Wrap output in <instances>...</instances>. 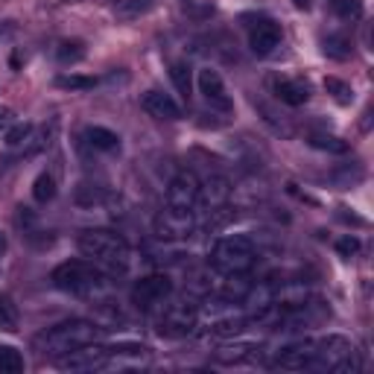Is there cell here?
<instances>
[{"label": "cell", "mask_w": 374, "mask_h": 374, "mask_svg": "<svg viewBox=\"0 0 374 374\" xmlns=\"http://www.w3.org/2000/svg\"><path fill=\"white\" fill-rule=\"evenodd\" d=\"M170 77H173V85L179 88V94H190V68L184 65V61H176V65L170 68Z\"/></svg>", "instance_id": "d4e9b609"}, {"label": "cell", "mask_w": 374, "mask_h": 374, "mask_svg": "<svg viewBox=\"0 0 374 374\" xmlns=\"http://www.w3.org/2000/svg\"><path fill=\"white\" fill-rule=\"evenodd\" d=\"M79 252L97 260V264H108V266H126L129 264V243L123 240L120 234L115 231H106V228H91V231H82L79 234Z\"/></svg>", "instance_id": "3957f363"}, {"label": "cell", "mask_w": 374, "mask_h": 374, "mask_svg": "<svg viewBox=\"0 0 374 374\" xmlns=\"http://www.w3.org/2000/svg\"><path fill=\"white\" fill-rule=\"evenodd\" d=\"M152 9H155V0H117L115 15L123 21H135L141 15H149Z\"/></svg>", "instance_id": "d6986e66"}, {"label": "cell", "mask_w": 374, "mask_h": 374, "mask_svg": "<svg viewBox=\"0 0 374 374\" xmlns=\"http://www.w3.org/2000/svg\"><path fill=\"white\" fill-rule=\"evenodd\" d=\"M30 138H32V123H12L3 135V144L9 149H21L30 144Z\"/></svg>", "instance_id": "ffe728a7"}, {"label": "cell", "mask_w": 374, "mask_h": 374, "mask_svg": "<svg viewBox=\"0 0 374 374\" xmlns=\"http://www.w3.org/2000/svg\"><path fill=\"white\" fill-rule=\"evenodd\" d=\"M141 106H144V111L149 117H158V120H179L181 117L179 103L164 91H146L144 99H141Z\"/></svg>", "instance_id": "5bb4252c"}, {"label": "cell", "mask_w": 374, "mask_h": 374, "mask_svg": "<svg viewBox=\"0 0 374 374\" xmlns=\"http://www.w3.org/2000/svg\"><path fill=\"white\" fill-rule=\"evenodd\" d=\"M56 193H59L56 179L50 176V173H41V176L35 179V184H32V196H35V202L47 205V202H53V199H56Z\"/></svg>", "instance_id": "44dd1931"}, {"label": "cell", "mask_w": 374, "mask_h": 374, "mask_svg": "<svg viewBox=\"0 0 374 374\" xmlns=\"http://www.w3.org/2000/svg\"><path fill=\"white\" fill-rule=\"evenodd\" d=\"M248 44H252L257 56H269L281 44V27L275 21H257L252 32H248Z\"/></svg>", "instance_id": "4fadbf2b"}, {"label": "cell", "mask_w": 374, "mask_h": 374, "mask_svg": "<svg viewBox=\"0 0 374 374\" xmlns=\"http://www.w3.org/2000/svg\"><path fill=\"white\" fill-rule=\"evenodd\" d=\"M199 94L205 97V103L210 108H217V111H231L234 103H231V94L226 88V82H222V77L217 70H199Z\"/></svg>", "instance_id": "9c48e42d"}, {"label": "cell", "mask_w": 374, "mask_h": 374, "mask_svg": "<svg viewBox=\"0 0 374 374\" xmlns=\"http://www.w3.org/2000/svg\"><path fill=\"white\" fill-rule=\"evenodd\" d=\"M170 293H173V284L167 275H149L132 286V302L138 307H155L164 298H170Z\"/></svg>", "instance_id": "30bf717a"}, {"label": "cell", "mask_w": 374, "mask_h": 374, "mask_svg": "<svg viewBox=\"0 0 374 374\" xmlns=\"http://www.w3.org/2000/svg\"><path fill=\"white\" fill-rule=\"evenodd\" d=\"M15 123V115H12L9 106H0V129H9Z\"/></svg>", "instance_id": "4dcf8cb0"}, {"label": "cell", "mask_w": 374, "mask_h": 374, "mask_svg": "<svg viewBox=\"0 0 374 374\" xmlns=\"http://www.w3.org/2000/svg\"><path fill=\"white\" fill-rule=\"evenodd\" d=\"M85 141H88L94 149H99V152H115V149H120V138L106 126H91L88 132H85Z\"/></svg>", "instance_id": "e0dca14e"}, {"label": "cell", "mask_w": 374, "mask_h": 374, "mask_svg": "<svg viewBox=\"0 0 374 374\" xmlns=\"http://www.w3.org/2000/svg\"><path fill=\"white\" fill-rule=\"evenodd\" d=\"M99 339V328L88 319H70L56 328H47L32 339V348L41 357H61L68 351H77L82 345H91Z\"/></svg>", "instance_id": "6da1fadb"}, {"label": "cell", "mask_w": 374, "mask_h": 374, "mask_svg": "<svg viewBox=\"0 0 374 374\" xmlns=\"http://www.w3.org/2000/svg\"><path fill=\"white\" fill-rule=\"evenodd\" d=\"M108 357H111V348L91 342V345L77 348V351L56 357V366L61 371H94V368H103L108 363Z\"/></svg>", "instance_id": "52a82bcc"}, {"label": "cell", "mask_w": 374, "mask_h": 374, "mask_svg": "<svg viewBox=\"0 0 374 374\" xmlns=\"http://www.w3.org/2000/svg\"><path fill=\"white\" fill-rule=\"evenodd\" d=\"M23 371V357L18 348L0 345V374H21Z\"/></svg>", "instance_id": "7402d4cb"}, {"label": "cell", "mask_w": 374, "mask_h": 374, "mask_svg": "<svg viewBox=\"0 0 374 374\" xmlns=\"http://www.w3.org/2000/svg\"><path fill=\"white\" fill-rule=\"evenodd\" d=\"M325 88H328V94H333L336 103H342V106H348V103L354 99L351 85H345L342 79H336V77H328V79H325Z\"/></svg>", "instance_id": "cb8c5ba5"}, {"label": "cell", "mask_w": 374, "mask_h": 374, "mask_svg": "<svg viewBox=\"0 0 374 374\" xmlns=\"http://www.w3.org/2000/svg\"><path fill=\"white\" fill-rule=\"evenodd\" d=\"M310 144H313L316 149H328V152H348V144L333 138V135H310Z\"/></svg>", "instance_id": "4316f807"}, {"label": "cell", "mask_w": 374, "mask_h": 374, "mask_svg": "<svg viewBox=\"0 0 374 374\" xmlns=\"http://www.w3.org/2000/svg\"><path fill=\"white\" fill-rule=\"evenodd\" d=\"M18 325H21V313H18L15 298L6 295V293H0V331L15 333Z\"/></svg>", "instance_id": "ac0fdd59"}, {"label": "cell", "mask_w": 374, "mask_h": 374, "mask_svg": "<svg viewBox=\"0 0 374 374\" xmlns=\"http://www.w3.org/2000/svg\"><path fill=\"white\" fill-rule=\"evenodd\" d=\"M351 354H357V351L345 336H328V339H319V342H313V363H310V371L336 374V368H339Z\"/></svg>", "instance_id": "8992f818"}, {"label": "cell", "mask_w": 374, "mask_h": 374, "mask_svg": "<svg viewBox=\"0 0 374 374\" xmlns=\"http://www.w3.org/2000/svg\"><path fill=\"white\" fill-rule=\"evenodd\" d=\"M56 56H59V61H65V65H73V61L85 59V47L79 41H61Z\"/></svg>", "instance_id": "484cf974"}, {"label": "cell", "mask_w": 374, "mask_h": 374, "mask_svg": "<svg viewBox=\"0 0 374 374\" xmlns=\"http://www.w3.org/2000/svg\"><path fill=\"white\" fill-rule=\"evenodd\" d=\"M336 252H339L342 257H354L360 252V240L357 237H342V240L336 243Z\"/></svg>", "instance_id": "f546056e"}, {"label": "cell", "mask_w": 374, "mask_h": 374, "mask_svg": "<svg viewBox=\"0 0 374 374\" xmlns=\"http://www.w3.org/2000/svg\"><path fill=\"white\" fill-rule=\"evenodd\" d=\"M193 231V214H181V210L164 208L155 217V234L161 240H184Z\"/></svg>", "instance_id": "8fae6325"}, {"label": "cell", "mask_w": 374, "mask_h": 374, "mask_svg": "<svg viewBox=\"0 0 374 374\" xmlns=\"http://www.w3.org/2000/svg\"><path fill=\"white\" fill-rule=\"evenodd\" d=\"M325 53L331 59H348L351 56V41H348L345 35H328L325 39Z\"/></svg>", "instance_id": "603a6c76"}, {"label": "cell", "mask_w": 374, "mask_h": 374, "mask_svg": "<svg viewBox=\"0 0 374 374\" xmlns=\"http://www.w3.org/2000/svg\"><path fill=\"white\" fill-rule=\"evenodd\" d=\"M199 322V310L193 302H176L164 310V316H161V333L164 336H187Z\"/></svg>", "instance_id": "ba28073f"}, {"label": "cell", "mask_w": 374, "mask_h": 374, "mask_svg": "<svg viewBox=\"0 0 374 374\" xmlns=\"http://www.w3.org/2000/svg\"><path fill=\"white\" fill-rule=\"evenodd\" d=\"M295 9H310V0H293Z\"/></svg>", "instance_id": "1f68e13d"}, {"label": "cell", "mask_w": 374, "mask_h": 374, "mask_svg": "<svg viewBox=\"0 0 374 374\" xmlns=\"http://www.w3.org/2000/svg\"><path fill=\"white\" fill-rule=\"evenodd\" d=\"M339 15L345 21H360L363 18V0H339Z\"/></svg>", "instance_id": "f1b7e54d"}, {"label": "cell", "mask_w": 374, "mask_h": 374, "mask_svg": "<svg viewBox=\"0 0 374 374\" xmlns=\"http://www.w3.org/2000/svg\"><path fill=\"white\" fill-rule=\"evenodd\" d=\"M310 363H313V342H298V345L284 348L275 366L286 371H310Z\"/></svg>", "instance_id": "9a60e30c"}, {"label": "cell", "mask_w": 374, "mask_h": 374, "mask_svg": "<svg viewBox=\"0 0 374 374\" xmlns=\"http://www.w3.org/2000/svg\"><path fill=\"white\" fill-rule=\"evenodd\" d=\"M275 94H278L281 103H286V106H304L307 99H310L307 85L298 82V79H281L275 85Z\"/></svg>", "instance_id": "2e32d148"}, {"label": "cell", "mask_w": 374, "mask_h": 374, "mask_svg": "<svg viewBox=\"0 0 374 374\" xmlns=\"http://www.w3.org/2000/svg\"><path fill=\"white\" fill-rule=\"evenodd\" d=\"M199 187H202V181L193 170H179L167 184V208L193 214V208L199 205Z\"/></svg>", "instance_id": "5b68a950"}, {"label": "cell", "mask_w": 374, "mask_h": 374, "mask_svg": "<svg viewBox=\"0 0 374 374\" xmlns=\"http://www.w3.org/2000/svg\"><path fill=\"white\" fill-rule=\"evenodd\" d=\"M257 252L252 237L246 234H228L219 237L210 248V266H214L219 275H246L248 269L255 266Z\"/></svg>", "instance_id": "7a4b0ae2"}, {"label": "cell", "mask_w": 374, "mask_h": 374, "mask_svg": "<svg viewBox=\"0 0 374 374\" xmlns=\"http://www.w3.org/2000/svg\"><path fill=\"white\" fill-rule=\"evenodd\" d=\"M53 284L65 293H88L99 284V272L85 260H68L53 269Z\"/></svg>", "instance_id": "277c9868"}, {"label": "cell", "mask_w": 374, "mask_h": 374, "mask_svg": "<svg viewBox=\"0 0 374 374\" xmlns=\"http://www.w3.org/2000/svg\"><path fill=\"white\" fill-rule=\"evenodd\" d=\"M228 196H231V181L222 176V173H210L205 184L199 187V202H202V208L210 210V214L222 210V205L228 202Z\"/></svg>", "instance_id": "7c38bea8"}, {"label": "cell", "mask_w": 374, "mask_h": 374, "mask_svg": "<svg viewBox=\"0 0 374 374\" xmlns=\"http://www.w3.org/2000/svg\"><path fill=\"white\" fill-rule=\"evenodd\" d=\"M6 255V234H0V257Z\"/></svg>", "instance_id": "d6a6232c"}, {"label": "cell", "mask_w": 374, "mask_h": 374, "mask_svg": "<svg viewBox=\"0 0 374 374\" xmlns=\"http://www.w3.org/2000/svg\"><path fill=\"white\" fill-rule=\"evenodd\" d=\"M56 85H59V88H70V91H88V88H94V85H97V79L94 77H77V73H70V77H59Z\"/></svg>", "instance_id": "83f0119b"}]
</instances>
